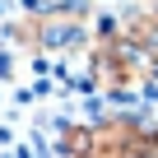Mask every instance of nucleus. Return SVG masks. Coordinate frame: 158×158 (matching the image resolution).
I'll use <instances>...</instances> for the list:
<instances>
[{
    "label": "nucleus",
    "instance_id": "f257e3e1",
    "mask_svg": "<svg viewBox=\"0 0 158 158\" xmlns=\"http://www.w3.org/2000/svg\"><path fill=\"white\" fill-rule=\"evenodd\" d=\"M153 130L135 116H107L89 126V158H149Z\"/></svg>",
    "mask_w": 158,
    "mask_h": 158
}]
</instances>
